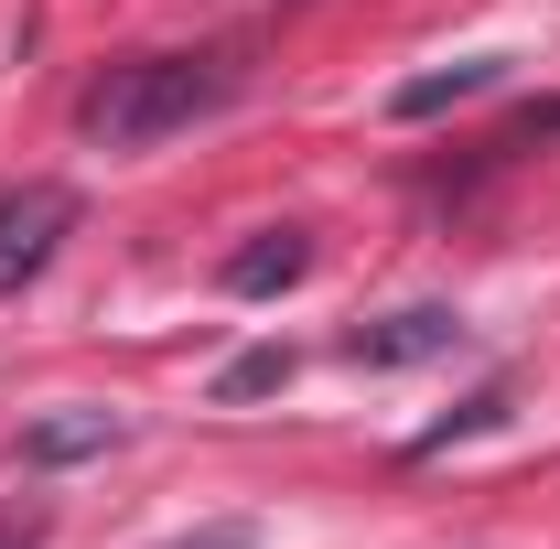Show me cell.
I'll return each instance as SVG.
<instances>
[{
  "instance_id": "obj_6",
  "label": "cell",
  "mask_w": 560,
  "mask_h": 549,
  "mask_svg": "<svg viewBox=\"0 0 560 549\" xmlns=\"http://www.w3.org/2000/svg\"><path fill=\"white\" fill-rule=\"evenodd\" d=\"M108 442H119V420H108V410H55V420L22 431L33 464H86V453H108Z\"/></svg>"
},
{
  "instance_id": "obj_3",
  "label": "cell",
  "mask_w": 560,
  "mask_h": 549,
  "mask_svg": "<svg viewBox=\"0 0 560 549\" xmlns=\"http://www.w3.org/2000/svg\"><path fill=\"white\" fill-rule=\"evenodd\" d=\"M464 344V313L453 302H410V313H377V324H355L346 335V366H431V355H453Z\"/></svg>"
},
{
  "instance_id": "obj_8",
  "label": "cell",
  "mask_w": 560,
  "mask_h": 549,
  "mask_svg": "<svg viewBox=\"0 0 560 549\" xmlns=\"http://www.w3.org/2000/svg\"><path fill=\"white\" fill-rule=\"evenodd\" d=\"M280 377H291V355H280V344H248V355L215 377V399H270Z\"/></svg>"
},
{
  "instance_id": "obj_10",
  "label": "cell",
  "mask_w": 560,
  "mask_h": 549,
  "mask_svg": "<svg viewBox=\"0 0 560 549\" xmlns=\"http://www.w3.org/2000/svg\"><path fill=\"white\" fill-rule=\"evenodd\" d=\"M550 130H560V97H550V108H528V119H517V130L495 140V151H528V140H550Z\"/></svg>"
},
{
  "instance_id": "obj_1",
  "label": "cell",
  "mask_w": 560,
  "mask_h": 549,
  "mask_svg": "<svg viewBox=\"0 0 560 549\" xmlns=\"http://www.w3.org/2000/svg\"><path fill=\"white\" fill-rule=\"evenodd\" d=\"M226 97H237V75L215 55H130V66H108L75 97V140H97V151H162L195 119H215Z\"/></svg>"
},
{
  "instance_id": "obj_5",
  "label": "cell",
  "mask_w": 560,
  "mask_h": 549,
  "mask_svg": "<svg viewBox=\"0 0 560 549\" xmlns=\"http://www.w3.org/2000/svg\"><path fill=\"white\" fill-rule=\"evenodd\" d=\"M302 270H313V237H302V226H259V237H248L215 280H226L237 302H270V291H291Z\"/></svg>"
},
{
  "instance_id": "obj_7",
  "label": "cell",
  "mask_w": 560,
  "mask_h": 549,
  "mask_svg": "<svg viewBox=\"0 0 560 549\" xmlns=\"http://www.w3.org/2000/svg\"><path fill=\"white\" fill-rule=\"evenodd\" d=\"M495 420H506V388H475V399H464V410H453V420H431V431H420L410 453H453L464 431H495Z\"/></svg>"
},
{
  "instance_id": "obj_4",
  "label": "cell",
  "mask_w": 560,
  "mask_h": 549,
  "mask_svg": "<svg viewBox=\"0 0 560 549\" xmlns=\"http://www.w3.org/2000/svg\"><path fill=\"white\" fill-rule=\"evenodd\" d=\"M517 55H464V66H431L410 86H388V119H442V108H464V97H495Z\"/></svg>"
},
{
  "instance_id": "obj_2",
  "label": "cell",
  "mask_w": 560,
  "mask_h": 549,
  "mask_svg": "<svg viewBox=\"0 0 560 549\" xmlns=\"http://www.w3.org/2000/svg\"><path fill=\"white\" fill-rule=\"evenodd\" d=\"M66 237H75V195L66 184H11V195H0V291H22Z\"/></svg>"
},
{
  "instance_id": "obj_9",
  "label": "cell",
  "mask_w": 560,
  "mask_h": 549,
  "mask_svg": "<svg viewBox=\"0 0 560 549\" xmlns=\"http://www.w3.org/2000/svg\"><path fill=\"white\" fill-rule=\"evenodd\" d=\"M173 549H259V528H248V517H226V528H195V539H173Z\"/></svg>"
}]
</instances>
